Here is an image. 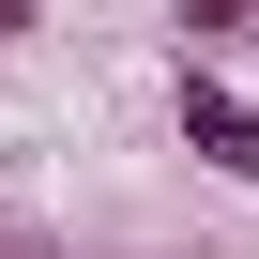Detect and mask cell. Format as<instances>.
I'll use <instances>...</instances> for the list:
<instances>
[{"mask_svg":"<svg viewBox=\"0 0 259 259\" xmlns=\"http://www.w3.org/2000/svg\"><path fill=\"white\" fill-rule=\"evenodd\" d=\"M183 153H198V168H229V183H259V107H244L213 61H183Z\"/></svg>","mask_w":259,"mask_h":259,"instance_id":"cell-1","label":"cell"},{"mask_svg":"<svg viewBox=\"0 0 259 259\" xmlns=\"http://www.w3.org/2000/svg\"><path fill=\"white\" fill-rule=\"evenodd\" d=\"M168 31H183V61H213V46L259 31V0H168Z\"/></svg>","mask_w":259,"mask_h":259,"instance_id":"cell-2","label":"cell"},{"mask_svg":"<svg viewBox=\"0 0 259 259\" xmlns=\"http://www.w3.org/2000/svg\"><path fill=\"white\" fill-rule=\"evenodd\" d=\"M31 31H46V0H0V61H16V46H31Z\"/></svg>","mask_w":259,"mask_h":259,"instance_id":"cell-3","label":"cell"}]
</instances>
